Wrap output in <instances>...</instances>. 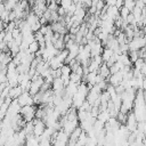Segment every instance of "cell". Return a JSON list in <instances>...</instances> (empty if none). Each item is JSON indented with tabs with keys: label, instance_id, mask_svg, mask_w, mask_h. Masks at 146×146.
Wrapping results in <instances>:
<instances>
[{
	"label": "cell",
	"instance_id": "1",
	"mask_svg": "<svg viewBox=\"0 0 146 146\" xmlns=\"http://www.w3.org/2000/svg\"><path fill=\"white\" fill-rule=\"evenodd\" d=\"M35 111H36L35 105H26L21 107L19 114L25 122H31L35 119Z\"/></svg>",
	"mask_w": 146,
	"mask_h": 146
},
{
	"label": "cell",
	"instance_id": "2",
	"mask_svg": "<svg viewBox=\"0 0 146 146\" xmlns=\"http://www.w3.org/2000/svg\"><path fill=\"white\" fill-rule=\"evenodd\" d=\"M129 50H139L144 47H146V42L144 40V36H135L128 42Z\"/></svg>",
	"mask_w": 146,
	"mask_h": 146
},
{
	"label": "cell",
	"instance_id": "3",
	"mask_svg": "<svg viewBox=\"0 0 146 146\" xmlns=\"http://www.w3.org/2000/svg\"><path fill=\"white\" fill-rule=\"evenodd\" d=\"M16 100H17V103L19 104L21 107L26 106V105H34V103H33V97L30 95L29 91H23V92L18 96V98H17Z\"/></svg>",
	"mask_w": 146,
	"mask_h": 146
},
{
	"label": "cell",
	"instance_id": "4",
	"mask_svg": "<svg viewBox=\"0 0 146 146\" xmlns=\"http://www.w3.org/2000/svg\"><path fill=\"white\" fill-rule=\"evenodd\" d=\"M127 129L129 130V132H133L137 130V125H138V122L135 117V114L132 112H129L127 114V121H125V124Z\"/></svg>",
	"mask_w": 146,
	"mask_h": 146
},
{
	"label": "cell",
	"instance_id": "5",
	"mask_svg": "<svg viewBox=\"0 0 146 146\" xmlns=\"http://www.w3.org/2000/svg\"><path fill=\"white\" fill-rule=\"evenodd\" d=\"M32 122H33V136L40 137L43 133L44 129H46L44 122L42 120H40V119H34Z\"/></svg>",
	"mask_w": 146,
	"mask_h": 146
},
{
	"label": "cell",
	"instance_id": "6",
	"mask_svg": "<svg viewBox=\"0 0 146 146\" xmlns=\"http://www.w3.org/2000/svg\"><path fill=\"white\" fill-rule=\"evenodd\" d=\"M79 127V121H66L63 125H62V130L64 132H66L68 136Z\"/></svg>",
	"mask_w": 146,
	"mask_h": 146
},
{
	"label": "cell",
	"instance_id": "7",
	"mask_svg": "<svg viewBox=\"0 0 146 146\" xmlns=\"http://www.w3.org/2000/svg\"><path fill=\"white\" fill-rule=\"evenodd\" d=\"M122 80H123V74H122L121 71H119L117 73L111 74L108 76V79H107V82H108V84H112V86L116 87V86H119L121 83Z\"/></svg>",
	"mask_w": 146,
	"mask_h": 146
},
{
	"label": "cell",
	"instance_id": "8",
	"mask_svg": "<svg viewBox=\"0 0 146 146\" xmlns=\"http://www.w3.org/2000/svg\"><path fill=\"white\" fill-rule=\"evenodd\" d=\"M76 91H78V84L70 81V83L65 87V96L72 98V97L76 94Z\"/></svg>",
	"mask_w": 146,
	"mask_h": 146
},
{
	"label": "cell",
	"instance_id": "9",
	"mask_svg": "<svg viewBox=\"0 0 146 146\" xmlns=\"http://www.w3.org/2000/svg\"><path fill=\"white\" fill-rule=\"evenodd\" d=\"M23 92V89L21 88V86L18 84V86H16V87H11L10 89H9V94H8V97L10 98V99H17L18 98V96L21 95Z\"/></svg>",
	"mask_w": 146,
	"mask_h": 146
},
{
	"label": "cell",
	"instance_id": "10",
	"mask_svg": "<svg viewBox=\"0 0 146 146\" xmlns=\"http://www.w3.org/2000/svg\"><path fill=\"white\" fill-rule=\"evenodd\" d=\"M97 73H98L103 79H105V80H107L108 76L111 75V73H110V67H108L105 63H103V64L99 66V70H98Z\"/></svg>",
	"mask_w": 146,
	"mask_h": 146
},
{
	"label": "cell",
	"instance_id": "11",
	"mask_svg": "<svg viewBox=\"0 0 146 146\" xmlns=\"http://www.w3.org/2000/svg\"><path fill=\"white\" fill-rule=\"evenodd\" d=\"M38 21H39V17H38V16L32 11V10H31V11L26 15V17H25V22H26L30 26H31V25H33L34 23H36Z\"/></svg>",
	"mask_w": 146,
	"mask_h": 146
},
{
	"label": "cell",
	"instance_id": "12",
	"mask_svg": "<svg viewBox=\"0 0 146 146\" xmlns=\"http://www.w3.org/2000/svg\"><path fill=\"white\" fill-rule=\"evenodd\" d=\"M110 117H111V115H110V112L106 110V111H103V112H99V114H98V116H97V120L98 121H100V122H103L104 124L110 120Z\"/></svg>",
	"mask_w": 146,
	"mask_h": 146
},
{
	"label": "cell",
	"instance_id": "13",
	"mask_svg": "<svg viewBox=\"0 0 146 146\" xmlns=\"http://www.w3.org/2000/svg\"><path fill=\"white\" fill-rule=\"evenodd\" d=\"M40 49V47H39V44H38V42L34 40L33 42H31L30 44H29V47H27V49H26V51L29 52V54H32V55H35L36 52H38V50Z\"/></svg>",
	"mask_w": 146,
	"mask_h": 146
},
{
	"label": "cell",
	"instance_id": "14",
	"mask_svg": "<svg viewBox=\"0 0 146 146\" xmlns=\"http://www.w3.org/2000/svg\"><path fill=\"white\" fill-rule=\"evenodd\" d=\"M117 60L121 62L124 66H131V65H132V63H131L130 59H129L128 54H120L119 57H117Z\"/></svg>",
	"mask_w": 146,
	"mask_h": 146
},
{
	"label": "cell",
	"instance_id": "15",
	"mask_svg": "<svg viewBox=\"0 0 146 146\" xmlns=\"http://www.w3.org/2000/svg\"><path fill=\"white\" fill-rule=\"evenodd\" d=\"M114 52H113V50H111V49H108V48H104V50H103V52H102V59H103V63H106V62H108V59L112 57V55H113Z\"/></svg>",
	"mask_w": 146,
	"mask_h": 146
},
{
	"label": "cell",
	"instance_id": "16",
	"mask_svg": "<svg viewBox=\"0 0 146 146\" xmlns=\"http://www.w3.org/2000/svg\"><path fill=\"white\" fill-rule=\"evenodd\" d=\"M128 56H129V59L130 62L133 64L138 58H139V55H138V50H129L128 52Z\"/></svg>",
	"mask_w": 146,
	"mask_h": 146
},
{
	"label": "cell",
	"instance_id": "17",
	"mask_svg": "<svg viewBox=\"0 0 146 146\" xmlns=\"http://www.w3.org/2000/svg\"><path fill=\"white\" fill-rule=\"evenodd\" d=\"M87 138H88L87 133L82 130V132H81V135L79 136V138H78L76 143H78V144H80L81 146H84V145H86V143H87Z\"/></svg>",
	"mask_w": 146,
	"mask_h": 146
},
{
	"label": "cell",
	"instance_id": "18",
	"mask_svg": "<svg viewBox=\"0 0 146 146\" xmlns=\"http://www.w3.org/2000/svg\"><path fill=\"white\" fill-rule=\"evenodd\" d=\"M119 14H120V17H121V18L124 21V19L127 18V16L130 14V10H129L128 8H125L124 6H122V7L119 9Z\"/></svg>",
	"mask_w": 146,
	"mask_h": 146
},
{
	"label": "cell",
	"instance_id": "19",
	"mask_svg": "<svg viewBox=\"0 0 146 146\" xmlns=\"http://www.w3.org/2000/svg\"><path fill=\"white\" fill-rule=\"evenodd\" d=\"M123 6H124L125 8H128V9L130 10V13H131L132 9H133L135 6H136V0H124V1H123Z\"/></svg>",
	"mask_w": 146,
	"mask_h": 146
},
{
	"label": "cell",
	"instance_id": "20",
	"mask_svg": "<svg viewBox=\"0 0 146 146\" xmlns=\"http://www.w3.org/2000/svg\"><path fill=\"white\" fill-rule=\"evenodd\" d=\"M133 65H135V70L140 71V68L145 65V62H144V59H143V58H138V59L133 63Z\"/></svg>",
	"mask_w": 146,
	"mask_h": 146
},
{
	"label": "cell",
	"instance_id": "21",
	"mask_svg": "<svg viewBox=\"0 0 146 146\" xmlns=\"http://www.w3.org/2000/svg\"><path fill=\"white\" fill-rule=\"evenodd\" d=\"M72 3H73V1H72V0H60V5H59V6H60V7H63L65 10H67V9H68V7H70Z\"/></svg>",
	"mask_w": 146,
	"mask_h": 146
},
{
	"label": "cell",
	"instance_id": "22",
	"mask_svg": "<svg viewBox=\"0 0 146 146\" xmlns=\"http://www.w3.org/2000/svg\"><path fill=\"white\" fill-rule=\"evenodd\" d=\"M104 7H105V1H104V0H98V2H97V5H96L97 11H102Z\"/></svg>",
	"mask_w": 146,
	"mask_h": 146
},
{
	"label": "cell",
	"instance_id": "23",
	"mask_svg": "<svg viewBox=\"0 0 146 146\" xmlns=\"http://www.w3.org/2000/svg\"><path fill=\"white\" fill-rule=\"evenodd\" d=\"M39 146H52V144L50 140L44 139V140H39Z\"/></svg>",
	"mask_w": 146,
	"mask_h": 146
},
{
	"label": "cell",
	"instance_id": "24",
	"mask_svg": "<svg viewBox=\"0 0 146 146\" xmlns=\"http://www.w3.org/2000/svg\"><path fill=\"white\" fill-rule=\"evenodd\" d=\"M57 14H58V16H60V17H65V15H66V10L63 8V7H58V9H57Z\"/></svg>",
	"mask_w": 146,
	"mask_h": 146
},
{
	"label": "cell",
	"instance_id": "25",
	"mask_svg": "<svg viewBox=\"0 0 146 146\" xmlns=\"http://www.w3.org/2000/svg\"><path fill=\"white\" fill-rule=\"evenodd\" d=\"M115 3H116V0H105V5L107 7H113L115 6Z\"/></svg>",
	"mask_w": 146,
	"mask_h": 146
},
{
	"label": "cell",
	"instance_id": "26",
	"mask_svg": "<svg viewBox=\"0 0 146 146\" xmlns=\"http://www.w3.org/2000/svg\"><path fill=\"white\" fill-rule=\"evenodd\" d=\"M136 7L143 9V8H145V3L143 1H140V0H136Z\"/></svg>",
	"mask_w": 146,
	"mask_h": 146
},
{
	"label": "cell",
	"instance_id": "27",
	"mask_svg": "<svg viewBox=\"0 0 146 146\" xmlns=\"http://www.w3.org/2000/svg\"><path fill=\"white\" fill-rule=\"evenodd\" d=\"M140 73L143 74L144 78H146V65H144V66L140 68Z\"/></svg>",
	"mask_w": 146,
	"mask_h": 146
},
{
	"label": "cell",
	"instance_id": "28",
	"mask_svg": "<svg viewBox=\"0 0 146 146\" xmlns=\"http://www.w3.org/2000/svg\"><path fill=\"white\" fill-rule=\"evenodd\" d=\"M6 87H7V83H0V95H1V92L5 90Z\"/></svg>",
	"mask_w": 146,
	"mask_h": 146
},
{
	"label": "cell",
	"instance_id": "29",
	"mask_svg": "<svg viewBox=\"0 0 146 146\" xmlns=\"http://www.w3.org/2000/svg\"><path fill=\"white\" fill-rule=\"evenodd\" d=\"M143 90L146 92V78H144V81H143Z\"/></svg>",
	"mask_w": 146,
	"mask_h": 146
},
{
	"label": "cell",
	"instance_id": "30",
	"mask_svg": "<svg viewBox=\"0 0 146 146\" xmlns=\"http://www.w3.org/2000/svg\"><path fill=\"white\" fill-rule=\"evenodd\" d=\"M144 100H145V104H146V92L144 91Z\"/></svg>",
	"mask_w": 146,
	"mask_h": 146
},
{
	"label": "cell",
	"instance_id": "31",
	"mask_svg": "<svg viewBox=\"0 0 146 146\" xmlns=\"http://www.w3.org/2000/svg\"><path fill=\"white\" fill-rule=\"evenodd\" d=\"M46 1H47V2H49V1H52V0H46Z\"/></svg>",
	"mask_w": 146,
	"mask_h": 146
}]
</instances>
